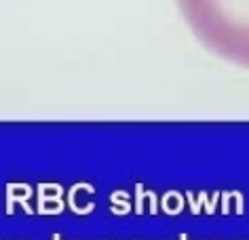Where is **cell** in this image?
Instances as JSON below:
<instances>
[{"instance_id": "cell-1", "label": "cell", "mask_w": 249, "mask_h": 240, "mask_svg": "<svg viewBox=\"0 0 249 240\" xmlns=\"http://www.w3.org/2000/svg\"><path fill=\"white\" fill-rule=\"evenodd\" d=\"M179 4L201 38L249 64V0H179Z\"/></svg>"}, {"instance_id": "cell-2", "label": "cell", "mask_w": 249, "mask_h": 240, "mask_svg": "<svg viewBox=\"0 0 249 240\" xmlns=\"http://www.w3.org/2000/svg\"><path fill=\"white\" fill-rule=\"evenodd\" d=\"M64 188L59 183H40L38 186V211L40 215H59L64 211Z\"/></svg>"}, {"instance_id": "cell-9", "label": "cell", "mask_w": 249, "mask_h": 240, "mask_svg": "<svg viewBox=\"0 0 249 240\" xmlns=\"http://www.w3.org/2000/svg\"><path fill=\"white\" fill-rule=\"evenodd\" d=\"M179 240H188V234H179Z\"/></svg>"}, {"instance_id": "cell-4", "label": "cell", "mask_w": 249, "mask_h": 240, "mask_svg": "<svg viewBox=\"0 0 249 240\" xmlns=\"http://www.w3.org/2000/svg\"><path fill=\"white\" fill-rule=\"evenodd\" d=\"M131 207H133V202L124 190H116L110 196V211L114 215H129L131 213Z\"/></svg>"}, {"instance_id": "cell-3", "label": "cell", "mask_w": 249, "mask_h": 240, "mask_svg": "<svg viewBox=\"0 0 249 240\" xmlns=\"http://www.w3.org/2000/svg\"><path fill=\"white\" fill-rule=\"evenodd\" d=\"M34 190L32 186H28V183H9L7 186V213L13 215L15 213V205L19 202L23 207V211L28 215L34 213V208L30 207V198H32Z\"/></svg>"}, {"instance_id": "cell-10", "label": "cell", "mask_w": 249, "mask_h": 240, "mask_svg": "<svg viewBox=\"0 0 249 240\" xmlns=\"http://www.w3.org/2000/svg\"><path fill=\"white\" fill-rule=\"evenodd\" d=\"M53 240H61V236L59 234H53Z\"/></svg>"}, {"instance_id": "cell-5", "label": "cell", "mask_w": 249, "mask_h": 240, "mask_svg": "<svg viewBox=\"0 0 249 240\" xmlns=\"http://www.w3.org/2000/svg\"><path fill=\"white\" fill-rule=\"evenodd\" d=\"M160 208L167 213V215H179L184 208V198L182 194L176 192V190H169L163 198H160Z\"/></svg>"}, {"instance_id": "cell-7", "label": "cell", "mask_w": 249, "mask_h": 240, "mask_svg": "<svg viewBox=\"0 0 249 240\" xmlns=\"http://www.w3.org/2000/svg\"><path fill=\"white\" fill-rule=\"evenodd\" d=\"M198 198L203 200L205 213H207V215H213V213H215V202L220 200V192H215V194H213V200H211V202H207V192H201V194H198Z\"/></svg>"}, {"instance_id": "cell-6", "label": "cell", "mask_w": 249, "mask_h": 240, "mask_svg": "<svg viewBox=\"0 0 249 240\" xmlns=\"http://www.w3.org/2000/svg\"><path fill=\"white\" fill-rule=\"evenodd\" d=\"M146 200H157V194L154 192H144V183H135V198H133V205H135V213L142 215L144 213V202Z\"/></svg>"}, {"instance_id": "cell-8", "label": "cell", "mask_w": 249, "mask_h": 240, "mask_svg": "<svg viewBox=\"0 0 249 240\" xmlns=\"http://www.w3.org/2000/svg\"><path fill=\"white\" fill-rule=\"evenodd\" d=\"M186 198H188V205H190V211H192V215H198L201 213V205H203V200L198 198V202L192 198V192H186Z\"/></svg>"}]
</instances>
